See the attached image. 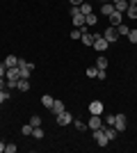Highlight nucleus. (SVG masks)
I'll list each match as a JSON object with an SVG mask.
<instances>
[{
    "label": "nucleus",
    "instance_id": "34",
    "mask_svg": "<svg viewBox=\"0 0 137 153\" xmlns=\"http://www.w3.org/2000/svg\"><path fill=\"white\" fill-rule=\"evenodd\" d=\"M0 89H7V80H5V76H0Z\"/></svg>",
    "mask_w": 137,
    "mask_h": 153
},
{
    "label": "nucleus",
    "instance_id": "27",
    "mask_svg": "<svg viewBox=\"0 0 137 153\" xmlns=\"http://www.w3.org/2000/svg\"><path fill=\"white\" fill-rule=\"evenodd\" d=\"M73 126L78 128V130H87V126H85L82 121H80V119H73Z\"/></svg>",
    "mask_w": 137,
    "mask_h": 153
},
{
    "label": "nucleus",
    "instance_id": "19",
    "mask_svg": "<svg viewBox=\"0 0 137 153\" xmlns=\"http://www.w3.org/2000/svg\"><path fill=\"white\" fill-rule=\"evenodd\" d=\"M101 12H103L105 16H110V14L114 12V5H112V2H103V7H101Z\"/></svg>",
    "mask_w": 137,
    "mask_h": 153
},
{
    "label": "nucleus",
    "instance_id": "15",
    "mask_svg": "<svg viewBox=\"0 0 137 153\" xmlns=\"http://www.w3.org/2000/svg\"><path fill=\"white\" fill-rule=\"evenodd\" d=\"M96 69H98V71H105V69H107V57H105V55H98V59H96Z\"/></svg>",
    "mask_w": 137,
    "mask_h": 153
},
{
    "label": "nucleus",
    "instance_id": "16",
    "mask_svg": "<svg viewBox=\"0 0 137 153\" xmlns=\"http://www.w3.org/2000/svg\"><path fill=\"white\" fill-rule=\"evenodd\" d=\"M53 103H55V98H53L50 94L41 96V105H44V108H48V110H50V108H53Z\"/></svg>",
    "mask_w": 137,
    "mask_h": 153
},
{
    "label": "nucleus",
    "instance_id": "26",
    "mask_svg": "<svg viewBox=\"0 0 137 153\" xmlns=\"http://www.w3.org/2000/svg\"><path fill=\"white\" fill-rule=\"evenodd\" d=\"M98 76V69L96 66H89V69H87V78H96Z\"/></svg>",
    "mask_w": 137,
    "mask_h": 153
},
{
    "label": "nucleus",
    "instance_id": "8",
    "mask_svg": "<svg viewBox=\"0 0 137 153\" xmlns=\"http://www.w3.org/2000/svg\"><path fill=\"white\" fill-rule=\"evenodd\" d=\"M87 126L91 128V130H98V128H103V119H101V114H91V119H89V123Z\"/></svg>",
    "mask_w": 137,
    "mask_h": 153
},
{
    "label": "nucleus",
    "instance_id": "12",
    "mask_svg": "<svg viewBox=\"0 0 137 153\" xmlns=\"http://www.w3.org/2000/svg\"><path fill=\"white\" fill-rule=\"evenodd\" d=\"M103 133H105V137L112 142L114 137H117V128H114V126H105V123H103Z\"/></svg>",
    "mask_w": 137,
    "mask_h": 153
},
{
    "label": "nucleus",
    "instance_id": "22",
    "mask_svg": "<svg viewBox=\"0 0 137 153\" xmlns=\"http://www.w3.org/2000/svg\"><path fill=\"white\" fill-rule=\"evenodd\" d=\"M80 12L85 14V16H87V14H91V12H94V7H91V2H82V5H80Z\"/></svg>",
    "mask_w": 137,
    "mask_h": 153
},
{
    "label": "nucleus",
    "instance_id": "5",
    "mask_svg": "<svg viewBox=\"0 0 137 153\" xmlns=\"http://www.w3.org/2000/svg\"><path fill=\"white\" fill-rule=\"evenodd\" d=\"M94 142H96L98 146H107V137H105V133H103V128H98V130H94Z\"/></svg>",
    "mask_w": 137,
    "mask_h": 153
},
{
    "label": "nucleus",
    "instance_id": "29",
    "mask_svg": "<svg viewBox=\"0 0 137 153\" xmlns=\"http://www.w3.org/2000/svg\"><path fill=\"white\" fill-rule=\"evenodd\" d=\"M128 39H130V44H137V30H130V32H128Z\"/></svg>",
    "mask_w": 137,
    "mask_h": 153
},
{
    "label": "nucleus",
    "instance_id": "1",
    "mask_svg": "<svg viewBox=\"0 0 137 153\" xmlns=\"http://www.w3.org/2000/svg\"><path fill=\"white\" fill-rule=\"evenodd\" d=\"M71 21H73V25H76V27L85 25V14L80 12V7H73V9H71Z\"/></svg>",
    "mask_w": 137,
    "mask_h": 153
},
{
    "label": "nucleus",
    "instance_id": "13",
    "mask_svg": "<svg viewBox=\"0 0 137 153\" xmlns=\"http://www.w3.org/2000/svg\"><path fill=\"white\" fill-rule=\"evenodd\" d=\"M2 64H5L7 69H12V66H19V57H16V55H7Z\"/></svg>",
    "mask_w": 137,
    "mask_h": 153
},
{
    "label": "nucleus",
    "instance_id": "35",
    "mask_svg": "<svg viewBox=\"0 0 137 153\" xmlns=\"http://www.w3.org/2000/svg\"><path fill=\"white\" fill-rule=\"evenodd\" d=\"M69 2H71L73 7H80V5H82V2H85V0H69Z\"/></svg>",
    "mask_w": 137,
    "mask_h": 153
},
{
    "label": "nucleus",
    "instance_id": "33",
    "mask_svg": "<svg viewBox=\"0 0 137 153\" xmlns=\"http://www.w3.org/2000/svg\"><path fill=\"white\" fill-rule=\"evenodd\" d=\"M69 37H71V39H80V37H82V34H80V30H78V27H76V30H71V34H69Z\"/></svg>",
    "mask_w": 137,
    "mask_h": 153
},
{
    "label": "nucleus",
    "instance_id": "11",
    "mask_svg": "<svg viewBox=\"0 0 137 153\" xmlns=\"http://www.w3.org/2000/svg\"><path fill=\"white\" fill-rule=\"evenodd\" d=\"M64 103H62V101H55V103H53V108H50V114H55V117H57V114H62V112H64Z\"/></svg>",
    "mask_w": 137,
    "mask_h": 153
},
{
    "label": "nucleus",
    "instance_id": "36",
    "mask_svg": "<svg viewBox=\"0 0 137 153\" xmlns=\"http://www.w3.org/2000/svg\"><path fill=\"white\" fill-rule=\"evenodd\" d=\"M5 146H7L5 142H0V153H5Z\"/></svg>",
    "mask_w": 137,
    "mask_h": 153
},
{
    "label": "nucleus",
    "instance_id": "32",
    "mask_svg": "<svg viewBox=\"0 0 137 153\" xmlns=\"http://www.w3.org/2000/svg\"><path fill=\"white\" fill-rule=\"evenodd\" d=\"M7 98H9V91H5V89H0V103H5Z\"/></svg>",
    "mask_w": 137,
    "mask_h": 153
},
{
    "label": "nucleus",
    "instance_id": "18",
    "mask_svg": "<svg viewBox=\"0 0 137 153\" xmlns=\"http://www.w3.org/2000/svg\"><path fill=\"white\" fill-rule=\"evenodd\" d=\"M128 7H130V5H128V0H119V2H114V9H117V12H121V14H124Z\"/></svg>",
    "mask_w": 137,
    "mask_h": 153
},
{
    "label": "nucleus",
    "instance_id": "6",
    "mask_svg": "<svg viewBox=\"0 0 137 153\" xmlns=\"http://www.w3.org/2000/svg\"><path fill=\"white\" fill-rule=\"evenodd\" d=\"M107 19H110V25H112V27H117V25H121V23H124V14L114 9V12H112Z\"/></svg>",
    "mask_w": 137,
    "mask_h": 153
},
{
    "label": "nucleus",
    "instance_id": "23",
    "mask_svg": "<svg viewBox=\"0 0 137 153\" xmlns=\"http://www.w3.org/2000/svg\"><path fill=\"white\" fill-rule=\"evenodd\" d=\"M126 14H128V19L137 21V7H135V5H130V7H128V9H126Z\"/></svg>",
    "mask_w": 137,
    "mask_h": 153
},
{
    "label": "nucleus",
    "instance_id": "4",
    "mask_svg": "<svg viewBox=\"0 0 137 153\" xmlns=\"http://www.w3.org/2000/svg\"><path fill=\"white\" fill-rule=\"evenodd\" d=\"M55 119H57V126H69V123H73V114L69 112V110H64V112L57 114Z\"/></svg>",
    "mask_w": 137,
    "mask_h": 153
},
{
    "label": "nucleus",
    "instance_id": "25",
    "mask_svg": "<svg viewBox=\"0 0 137 153\" xmlns=\"http://www.w3.org/2000/svg\"><path fill=\"white\" fill-rule=\"evenodd\" d=\"M32 135L37 137V140H41V137H44V130H41L39 126H34V128H32Z\"/></svg>",
    "mask_w": 137,
    "mask_h": 153
},
{
    "label": "nucleus",
    "instance_id": "20",
    "mask_svg": "<svg viewBox=\"0 0 137 153\" xmlns=\"http://www.w3.org/2000/svg\"><path fill=\"white\" fill-rule=\"evenodd\" d=\"M117 32H119V37H128V32H130V27L126 25V23H121V25H117Z\"/></svg>",
    "mask_w": 137,
    "mask_h": 153
},
{
    "label": "nucleus",
    "instance_id": "10",
    "mask_svg": "<svg viewBox=\"0 0 137 153\" xmlns=\"http://www.w3.org/2000/svg\"><path fill=\"white\" fill-rule=\"evenodd\" d=\"M126 123H128V121H126V117L124 114H117V119H114V128H117V133H124Z\"/></svg>",
    "mask_w": 137,
    "mask_h": 153
},
{
    "label": "nucleus",
    "instance_id": "3",
    "mask_svg": "<svg viewBox=\"0 0 137 153\" xmlns=\"http://www.w3.org/2000/svg\"><path fill=\"white\" fill-rule=\"evenodd\" d=\"M107 46H110V41H107L103 34H96V39H94V48H96L98 53H105V51H107Z\"/></svg>",
    "mask_w": 137,
    "mask_h": 153
},
{
    "label": "nucleus",
    "instance_id": "14",
    "mask_svg": "<svg viewBox=\"0 0 137 153\" xmlns=\"http://www.w3.org/2000/svg\"><path fill=\"white\" fill-rule=\"evenodd\" d=\"M16 89L19 91H27L30 89V80H27V78H21L19 82H16Z\"/></svg>",
    "mask_w": 137,
    "mask_h": 153
},
{
    "label": "nucleus",
    "instance_id": "17",
    "mask_svg": "<svg viewBox=\"0 0 137 153\" xmlns=\"http://www.w3.org/2000/svg\"><path fill=\"white\" fill-rule=\"evenodd\" d=\"M94 39H96V34H89V32H87V34L80 37V41H82L85 46H94Z\"/></svg>",
    "mask_w": 137,
    "mask_h": 153
},
{
    "label": "nucleus",
    "instance_id": "31",
    "mask_svg": "<svg viewBox=\"0 0 137 153\" xmlns=\"http://www.w3.org/2000/svg\"><path fill=\"white\" fill-rule=\"evenodd\" d=\"M16 149H19L16 144H7V146H5V153H16Z\"/></svg>",
    "mask_w": 137,
    "mask_h": 153
},
{
    "label": "nucleus",
    "instance_id": "7",
    "mask_svg": "<svg viewBox=\"0 0 137 153\" xmlns=\"http://www.w3.org/2000/svg\"><path fill=\"white\" fill-rule=\"evenodd\" d=\"M89 112H91V114H103V112H105V105L101 101H91L89 103Z\"/></svg>",
    "mask_w": 137,
    "mask_h": 153
},
{
    "label": "nucleus",
    "instance_id": "21",
    "mask_svg": "<svg viewBox=\"0 0 137 153\" xmlns=\"http://www.w3.org/2000/svg\"><path fill=\"white\" fill-rule=\"evenodd\" d=\"M96 14H94V12H91V14H87V16H85V25H96Z\"/></svg>",
    "mask_w": 137,
    "mask_h": 153
},
{
    "label": "nucleus",
    "instance_id": "30",
    "mask_svg": "<svg viewBox=\"0 0 137 153\" xmlns=\"http://www.w3.org/2000/svg\"><path fill=\"white\" fill-rule=\"evenodd\" d=\"M114 119H117V114H107L105 117V123H107V126H114Z\"/></svg>",
    "mask_w": 137,
    "mask_h": 153
},
{
    "label": "nucleus",
    "instance_id": "2",
    "mask_svg": "<svg viewBox=\"0 0 137 153\" xmlns=\"http://www.w3.org/2000/svg\"><path fill=\"white\" fill-rule=\"evenodd\" d=\"M19 69H21V78H30L32 71H34V64L25 62V59H19Z\"/></svg>",
    "mask_w": 137,
    "mask_h": 153
},
{
    "label": "nucleus",
    "instance_id": "9",
    "mask_svg": "<svg viewBox=\"0 0 137 153\" xmlns=\"http://www.w3.org/2000/svg\"><path fill=\"white\" fill-rule=\"evenodd\" d=\"M105 39H107V41H110V44H114V41H117L119 39V32H117V27H107V30H105V34H103Z\"/></svg>",
    "mask_w": 137,
    "mask_h": 153
},
{
    "label": "nucleus",
    "instance_id": "24",
    "mask_svg": "<svg viewBox=\"0 0 137 153\" xmlns=\"http://www.w3.org/2000/svg\"><path fill=\"white\" fill-rule=\"evenodd\" d=\"M32 123H25V126H23V128H21V133H23V135H32Z\"/></svg>",
    "mask_w": 137,
    "mask_h": 153
},
{
    "label": "nucleus",
    "instance_id": "28",
    "mask_svg": "<svg viewBox=\"0 0 137 153\" xmlns=\"http://www.w3.org/2000/svg\"><path fill=\"white\" fill-rule=\"evenodd\" d=\"M30 123H32V126H41V117H39V114H32Z\"/></svg>",
    "mask_w": 137,
    "mask_h": 153
},
{
    "label": "nucleus",
    "instance_id": "37",
    "mask_svg": "<svg viewBox=\"0 0 137 153\" xmlns=\"http://www.w3.org/2000/svg\"><path fill=\"white\" fill-rule=\"evenodd\" d=\"M128 5H135L137 7V0H128Z\"/></svg>",
    "mask_w": 137,
    "mask_h": 153
}]
</instances>
